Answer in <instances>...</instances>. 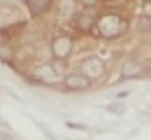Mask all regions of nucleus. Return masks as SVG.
<instances>
[{"instance_id":"f257e3e1","label":"nucleus","mask_w":151,"mask_h":140,"mask_svg":"<svg viewBox=\"0 0 151 140\" xmlns=\"http://www.w3.org/2000/svg\"><path fill=\"white\" fill-rule=\"evenodd\" d=\"M126 28H128L126 19L121 14H114V12L98 17V23H95V30H98V35L102 40H116V38H121L126 33Z\"/></svg>"},{"instance_id":"f03ea898","label":"nucleus","mask_w":151,"mask_h":140,"mask_svg":"<svg viewBox=\"0 0 151 140\" xmlns=\"http://www.w3.org/2000/svg\"><path fill=\"white\" fill-rule=\"evenodd\" d=\"M63 61H49V63H42L37 65V70H35V80L40 84H58V82H63Z\"/></svg>"},{"instance_id":"7ed1b4c3","label":"nucleus","mask_w":151,"mask_h":140,"mask_svg":"<svg viewBox=\"0 0 151 140\" xmlns=\"http://www.w3.org/2000/svg\"><path fill=\"white\" fill-rule=\"evenodd\" d=\"M79 70L88 77L91 82H98L105 77V61L100 59V56H95V54H91V56H86V59H81V63H79Z\"/></svg>"},{"instance_id":"20e7f679","label":"nucleus","mask_w":151,"mask_h":140,"mask_svg":"<svg viewBox=\"0 0 151 140\" xmlns=\"http://www.w3.org/2000/svg\"><path fill=\"white\" fill-rule=\"evenodd\" d=\"M75 52V40L70 35H54L51 38V56L56 61H65Z\"/></svg>"},{"instance_id":"39448f33","label":"nucleus","mask_w":151,"mask_h":140,"mask_svg":"<svg viewBox=\"0 0 151 140\" xmlns=\"http://www.w3.org/2000/svg\"><path fill=\"white\" fill-rule=\"evenodd\" d=\"M72 23H75V28L79 33H84V35H88V33H93L95 30V23H98V14L93 12V7H84L81 12H77L75 17H72Z\"/></svg>"},{"instance_id":"423d86ee","label":"nucleus","mask_w":151,"mask_h":140,"mask_svg":"<svg viewBox=\"0 0 151 140\" xmlns=\"http://www.w3.org/2000/svg\"><path fill=\"white\" fill-rule=\"evenodd\" d=\"M63 86H65L68 91H88V89L93 86V82L88 80L81 70H75V73H68V75L63 77Z\"/></svg>"},{"instance_id":"0eeeda50","label":"nucleus","mask_w":151,"mask_h":140,"mask_svg":"<svg viewBox=\"0 0 151 140\" xmlns=\"http://www.w3.org/2000/svg\"><path fill=\"white\" fill-rule=\"evenodd\" d=\"M144 65L139 63L137 59H126L123 63H121V80H137V77H142L144 75Z\"/></svg>"},{"instance_id":"6e6552de","label":"nucleus","mask_w":151,"mask_h":140,"mask_svg":"<svg viewBox=\"0 0 151 140\" xmlns=\"http://www.w3.org/2000/svg\"><path fill=\"white\" fill-rule=\"evenodd\" d=\"M51 5H54V0H26V7H28V12H30L33 17L47 14V12L51 9Z\"/></svg>"},{"instance_id":"1a4fd4ad","label":"nucleus","mask_w":151,"mask_h":140,"mask_svg":"<svg viewBox=\"0 0 151 140\" xmlns=\"http://www.w3.org/2000/svg\"><path fill=\"white\" fill-rule=\"evenodd\" d=\"M77 0H58V17H63V19H72L77 12Z\"/></svg>"},{"instance_id":"9d476101","label":"nucleus","mask_w":151,"mask_h":140,"mask_svg":"<svg viewBox=\"0 0 151 140\" xmlns=\"http://www.w3.org/2000/svg\"><path fill=\"white\" fill-rule=\"evenodd\" d=\"M23 30V23H14V26H7V28H0V44H12L14 35Z\"/></svg>"},{"instance_id":"9b49d317","label":"nucleus","mask_w":151,"mask_h":140,"mask_svg":"<svg viewBox=\"0 0 151 140\" xmlns=\"http://www.w3.org/2000/svg\"><path fill=\"white\" fill-rule=\"evenodd\" d=\"M12 59H14L12 44H0V61H2V63H9Z\"/></svg>"},{"instance_id":"f8f14e48","label":"nucleus","mask_w":151,"mask_h":140,"mask_svg":"<svg viewBox=\"0 0 151 140\" xmlns=\"http://www.w3.org/2000/svg\"><path fill=\"white\" fill-rule=\"evenodd\" d=\"M107 110H109L112 115H121V112H126V105H123V103H109Z\"/></svg>"},{"instance_id":"ddd939ff","label":"nucleus","mask_w":151,"mask_h":140,"mask_svg":"<svg viewBox=\"0 0 151 140\" xmlns=\"http://www.w3.org/2000/svg\"><path fill=\"white\" fill-rule=\"evenodd\" d=\"M79 2H81L84 7H95V5H100L102 0H79Z\"/></svg>"},{"instance_id":"4468645a","label":"nucleus","mask_w":151,"mask_h":140,"mask_svg":"<svg viewBox=\"0 0 151 140\" xmlns=\"http://www.w3.org/2000/svg\"><path fill=\"white\" fill-rule=\"evenodd\" d=\"M105 5H121V0H102Z\"/></svg>"},{"instance_id":"2eb2a0df","label":"nucleus","mask_w":151,"mask_h":140,"mask_svg":"<svg viewBox=\"0 0 151 140\" xmlns=\"http://www.w3.org/2000/svg\"><path fill=\"white\" fill-rule=\"evenodd\" d=\"M149 70H151V61H149Z\"/></svg>"}]
</instances>
